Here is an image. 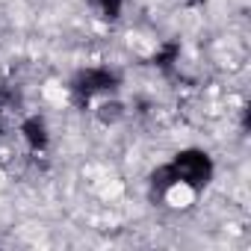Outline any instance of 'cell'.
I'll return each mask as SVG.
<instances>
[{
    "label": "cell",
    "mask_w": 251,
    "mask_h": 251,
    "mask_svg": "<svg viewBox=\"0 0 251 251\" xmlns=\"http://www.w3.org/2000/svg\"><path fill=\"white\" fill-rule=\"evenodd\" d=\"M216 175H219V166H216V157L207 148H201V145H183L166 163L157 166V172L151 175V186L157 189L163 183H183L192 192L204 195L213 186Z\"/></svg>",
    "instance_id": "6da1fadb"
},
{
    "label": "cell",
    "mask_w": 251,
    "mask_h": 251,
    "mask_svg": "<svg viewBox=\"0 0 251 251\" xmlns=\"http://www.w3.org/2000/svg\"><path fill=\"white\" fill-rule=\"evenodd\" d=\"M68 92H71V98H74L77 103L92 106L95 100L121 92V74H118V68H112V65H106V62L86 65V68H80V71L71 77Z\"/></svg>",
    "instance_id": "7a4b0ae2"
},
{
    "label": "cell",
    "mask_w": 251,
    "mask_h": 251,
    "mask_svg": "<svg viewBox=\"0 0 251 251\" xmlns=\"http://www.w3.org/2000/svg\"><path fill=\"white\" fill-rule=\"evenodd\" d=\"M15 136L21 142V148L33 157H42L50 151L53 145V130H50V121L42 115V112H27L18 118L15 124Z\"/></svg>",
    "instance_id": "3957f363"
},
{
    "label": "cell",
    "mask_w": 251,
    "mask_h": 251,
    "mask_svg": "<svg viewBox=\"0 0 251 251\" xmlns=\"http://www.w3.org/2000/svg\"><path fill=\"white\" fill-rule=\"evenodd\" d=\"M86 9L92 12V18L103 21V24H118L127 12V0H83Z\"/></svg>",
    "instance_id": "277c9868"
}]
</instances>
